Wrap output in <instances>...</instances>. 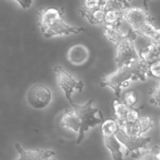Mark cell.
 <instances>
[{
    "instance_id": "obj_1",
    "label": "cell",
    "mask_w": 160,
    "mask_h": 160,
    "mask_svg": "<svg viewBox=\"0 0 160 160\" xmlns=\"http://www.w3.org/2000/svg\"><path fill=\"white\" fill-rule=\"evenodd\" d=\"M36 13L39 16V25L44 36L49 38L57 35L77 34L86 31L83 28L72 26L62 19L64 10L62 8L42 7Z\"/></svg>"
},
{
    "instance_id": "obj_2",
    "label": "cell",
    "mask_w": 160,
    "mask_h": 160,
    "mask_svg": "<svg viewBox=\"0 0 160 160\" xmlns=\"http://www.w3.org/2000/svg\"><path fill=\"white\" fill-rule=\"evenodd\" d=\"M69 103L80 120L81 128L76 141L77 144H80L84 138L85 132L88 131L90 128L102 122V116L100 118L96 116V114L99 112V110L92 106V99L89 100L84 104H79L74 100L70 101Z\"/></svg>"
},
{
    "instance_id": "obj_3",
    "label": "cell",
    "mask_w": 160,
    "mask_h": 160,
    "mask_svg": "<svg viewBox=\"0 0 160 160\" xmlns=\"http://www.w3.org/2000/svg\"><path fill=\"white\" fill-rule=\"evenodd\" d=\"M136 38V32L131 29L126 34H124L121 39L115 44V61L118 68L129 65L133 61L139 58V54H138L134 43Z\"/></svg>"
},
{
    "instance_id": "obj_4",
    "label": "cell",
    "mask_w": 160,
    "mask_h": 160,
    "mask_svg": "<svg viewBox=\"0 0 160 160\" xmlns=\"http://www.w3.org/2000/svg\"><path fill=\"white\" fill-rule=\"evenodd\" d=\"M132 72L129 65L118 68L115 71L104 76L100 82L101 87L108 86L113 91L117 98L121 96V88L125 86L128 81L132 79Z\"/></svg>"
},
{
    "instance_id": "obj_5",
    "label": "cell",
    "mask_w": 160,
    "mask_h": 160,
    "mask_svg": "<svg viewBox=\"0 0 160 160\" xmlns=\"http://www.w3.org/2000/svg\"><path fill=\"white\" fill-rule=\"evenodd\" d=\"M53 69L58 86L63 91L69 102L72 101V94L74 90L78 89L79 92H81L84 87L83 82L74 79L61 66L56 65Z\"/></svg>"
},
{
    "instance_id": "obj_6",
    "label": "cell",
    "mask_w": 160,
    "mask_h": 160,
    "mask_svg": "<svg viewBox=\"0 0 160 160\" xmlns=\"http://www.w3.org/2000/svg\"><path fill=\"white\" fill-rule=\"evenodd\" d=\"M106 3V1H84L81 6L79 13L91 24L104 22Z\"/></svg>"
},
{
    "instance_id": "obj_7",
    "label": "cell",
    "mask_w": 160,
    "mask_h": 160,
    "mask_svg": "<svg viewBox=\"0 0 160 160\" xmlns=\"http://www.w3.org/2000/svg\"><path fill=\"white\" fill-rule=\"evenodd\" d=\"M52 98L50 89L45 85L36 84L31 86L26 95L28 104L37 109H43L48 106Z\"/></svg>"
},
{
    "instance_id": "obj_8",
    "label": "cell",
    "mask_w": 160,
    "mask_h": 160,
    "mask_svg": "<svg viewBox=\"0 0 160 160\" xmlns=\"http://www.w3.org/2000/svg\"><path fill=\"white\" fill-rule=\"evenodd\" d=\"M130 7L126 1H106L104 23L106 25H121L125 11Z\"/></svg>"
},
{
    "instance_id": "obj_9",
    "label": "cell",
    "mask_w": 160,
    "mask_h": 160,
    "mask_svg": "<svg viewBox=\"0 0 160 160\" xmlns=\"http://www.w3.org/2000/svg\"><path fill=\"white\" fill-rule=\"evenodd\" d=\"M116 137L121 144H123L126 149V155L131 156L132 155L139 152L141 149L146 148L147 144L150 142V138L131 137L126 135L120 128L115 134Z\"/></svg>"
},
{
    "instance_id": "obj_10",
    "label": "cell",
    "mask_w": 160,
    "mask_h": 160,
    "mask_svg": "<svg viewBox=\"0 0 160 160\" xmlns=\"http://www.w3.org/2000/svg\"><path fill=\"white\" fill-rule=\"evenodd\" d=\"M112 104L116 119L119 125L134 122L139 118L138 109L126 104L124 102L114 99Z\"/></svg>"
},
{
    "instance_id": "obj_11",
    "label": "cell",
    "mask_w": 160,
    "mask_h": 160,
    "mask_svg": "<svg viewBox=\"0 0 160 160\" xmlns=\"http://www.w3.org/2000/svg\"><path fill=\"white\" fill-rule=\"evenodd\" d=\"M14 146L19 154L17 160H56L51 158L55 154L52 151L37 149L35 150H26L19 142H15Z\"/></svg>"
},
{
    "instance_id": "obj_12",
    "label": "cell",
    "mask_w": 160,
    "mask_h": 160,
    "mask_svg": "<svg viewBox=\"0 0 160 160\" xmlns=\"http://www.w3.org/2000/svg\"><path fill=\"white\" fill-rule=\"evenodd\" d=\"M124 19L131 25L133 30L136 29L144 22L149 21V17L146 9L131 6L125 11Z\"/></svg>"
},
{
    "instance_id": "obj_13",
    "label": "cell",
    "mask_w": 160,
    "mask_h": 160,
    "mask_svg": "<svg viewBox=\"0 0 160 160\" xmlns=\"http://www.w3.org/2000/svg\"><path fill=\"white\" fill-rule=\"evenodd\" d=\"M89 58V51L84 44H77L71 46L67 52L68 61L74 65H81Z\"/></svg>"
},
{
    "instance_id": "obj_14",
    "label": "cell",
    "mask_w": 160,
    "mask_h": 160,
    "mask_svg": "<svg viewBox=\"0 0 160 160\" xmlns=\"http://www.w3.org/2000/svg\"><path fill=\"white\" fill-rule=\"evenodd\" d=\"M132 72V78L131 80L145 81L146 76L149 75L150 64L139 56V58L133 61L129 64Z\"/></svg>"
},
{
    "instance_id": "obj_15",
    "label": "cell",
    "mask_w": 160,
    "mask_h": 160,
    "mask_svg": "<svg viewBox=\"0 0 160 160\" xmlns=\"http://www.w3.org/2000/svg\"><path fill=\"white\" fill-rule=\"evenodd\" d=\"M61 126L79 132L81 128V122L79 117L74 111L65 109L61 119Z\"/></svg>"
},
{
    "instance_id": "obj_16",
    "label": "cell",
    "mask_w": 160,
    "mask_h": 160,
    "mask_svg": "<svg viewBox=\"0 0 160 160\" xmlns=\"http://www.w3.org/2000/svg\"><path fill=\"white\" fill-rule=\"evenodd\" d=\"M139 56L149 64L160 61V43L151 42L139 52Z\"/></svg>"
},
{
    "instance_id": "obj_17",
    "label": "cell",
    "mask_w": 160,
    "mask_h": 160,
    "mask_svg": "<svg viewBox=\"0 0 160 160\" xmlns=\"http://www.w3.org/2000/svg\"><path fill=\"white\" fill-rule=\"evenodd\" d=\"M104 143L110 151L113 160H123L122 153L121 151V144L115 135L103 136Z\"/></svg>"
},
{
    "instance_id": "obj_18",
    "label": "cell",
    "mask_w": 160,
    "mask_h": 160,
    "mask_svg": "<svg viewBox=\"0 0 160 160\" xmlns=\"http://www.w3.org/2000/svg\"><path fill=\"white\" fill-rule=\"evenodd\" d=\"M119 128L128 136L131 137H140L144 133L139 119L134 122H127L119 125Z\"/></svg>"
},
{
    "instance_id": "obj_19",
    "label": "cell",
    "mask_w": 160,
    "mask_h": 160,
    "mask_svg": "<svg viewBox=\"0 0 160 160\" xmlns=\"http://www.w3.org/2000/svg\"><path fill=\"white\" fill-rule=\"evenodd\" d=\"M120 25H106L104 36L110 41L116 44L123 36L124 34L119 29Z\"/></svg>"
},
{
    "instance_id": "obj_20",
    "label": "cell",
    "mask_w": 160,
    "mask_h": 160,
    "mask_svg": "<svg viewBox=\"0 0 160 160\" xmlns=\"http://www.w3.org/2000/svg\"><path fill=\"white\" fill-rule=\"evenodd\" d=\"M119 129V125L116 119L108 118L101 123V131L103 136L115 135Z\"/></svg>"
},
{
    "instance_id": "obj_21",
    "label": "cell",
    "mask_w": 160,
    "mask_h": 160,
    "mask_svg": "<svg viewBox=\"0 0 160 160\" xmlns=\"http://www.w3.org/2000/svg\"><path fill=\"white\" fill-rule=\"evenodd\" d=\"M131 158L136 160H160L158 146L147 151H140L138 153L132 155Z\"/></svg>"
},
{
    "instance_id": "obj_22",
    "label": "cell",
    "mask_w": 160,
    "mask_h": 160,
    "mask_svg": "<svg viewBox=\"0 0 160 160\" xmlns=\"http://www.w3.org/2000/svg\"><path fill=\"white\" fill-rule=\"evenodd\" d=\"M156 29H157L152 25L151 21H148L134 31L136 33L142 35L145 38L151 41Z\"/></svg>"
},
{
    "instance_id": "obj_23",
    "label": "cell",
    "mask_w": 160,
    "mask_h": 160,
    "mask_svg": "<svg viewBox=\"0 0 160 160\" xmlns=\"http://www.w3.org/2000/svg\"><path fill=\"white\" fill-rule=\"evenodd\" d=\"M124 102L126 104L132 107L137 103L138 101V96L134 90H129L124 93Z\"/></svg>"
},
{
    "instance_id": "obj_24",
    "label": "cell",
    "mask_w": 160,
    "mask_h": 160,
    "mask_svg": "<svg viewBox=\"0 0 160 160\" xmlns=\"http://www.w3.org/2000/svg\"><path fill=\"white\" fill-rule=\"evenodd\" d=\"M151 103L160 108V84H158L151 90Z\"/></svg>"
},
{
    "instance_id": "obj_25",
    "label": "cell",
    "mask_w": 160,
    "mask_h": 160,
    "mask_svg": "<svg viewBox=\"0 0 160 160\" xmlns=\"http://www.w3.org/2000/svg\"><path fill=\"white\" fill-rule=\"evenodd\" d=\"M139 121L141 123V125L144 132L148 131L149 129H151L152 127L153 120L149 116H146L139 117Z\"/></svg>"
},
{
    "instance_id": "obj_26",
    "label": "cell",
    "mask_w": 160,
    "mask_h": 160,
    "mask_svg": "<svg viewBox=\"0 0 160 160\" xmlns=\"http://www.w3.org/2000/svg\"><path fill=\"white\" fill-rule=\"evenodd\" d=\"M149 75L156 78H160V61L150 64Z\"/></svg>"
},
{
    "instance_id": "obj_27",
    "label": "cell",
    "mask_w": 160,
    "mask_h": 160,
    "mask_svg": "<svg viewBox=\"0 0 160 160\" xmlns=\"http://www.w3.org/2000/svg\"><path fill=\"white\" fill-rule=\"evenodd\" d=\"M150 41L152 43H160V29H156Z\"/></svg>"
},
{
    "instance_id": "obj_28",
    "label": "cell",
    "mask_w": 160,
    "mask_h": 160,
    "mask_svg": "<svg viewBox=\"0 0 160 160\" xmlns=\"http://www.w3.org/2000/svg\"><path fill=\"white\" fill-rule=\"evenodd\" d=\"M16 2H18L23 9L29 8L32 2V1H16Z\"/></svg>"
},
{
    "instance_id": "obj_29",
    "label": "cell",
    "mask_w": 160,
    "mask_h": 160,
    "mask_svg": "<svg viewBox=\"0 0 160 160\" xmlns=\"http://www.w3.org/2000/svg\"><path fill=\"white\" fill-rule=\"evenodd\" d=\"M158 149L159 154V155H160V146H158Z\"/></svg>"
},
{
    "instance_id": "obj_30",
    "label": "cell",
    "mask_w": 160,
    "mask_h": 160,
    "mask_svg": "<svg viewBox=\"0 0 160 160\" xmlns=\"http://www.w3.org/2000/svg\"><path fill=\"white\" fill-rule=\"evenodd\" d=\"M159 84H160V78H159Z\"/></svg>"
}]
</instances>
